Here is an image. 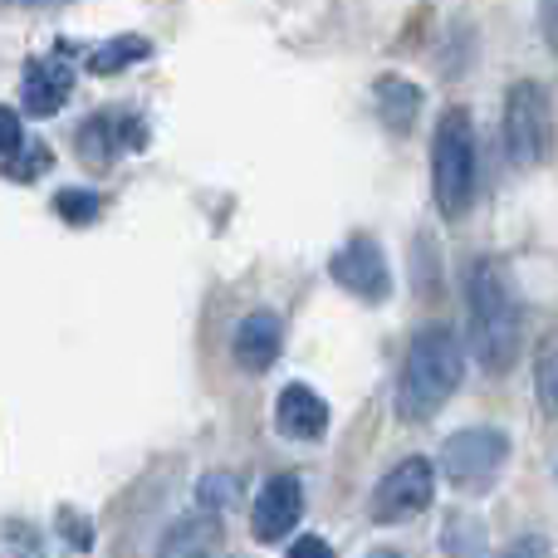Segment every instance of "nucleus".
I'll return each instance as SVG.
<instances>
[{
  "instance_id": "8",
  "label": "nucleus",
  "mask_w": 558,
  "mask_h": 558,
  "mask_svg": "<svg viewBox=\"0 0 558 558\" xmlns=\"http://www.w3.org/2000/svg\"><path fill=\"white\" fill-rule=\"evenodd\" d=\"M299 514H304V485L294 475H275L265 481V490L255 495V510H251V530L260 544H275L284 534H294Z\"/></svg>"
},
{
  "instance_id": "3",
  "label": "nucleus",
  "mask_w": 558,
  "mask_h": 558,
  "mask_svg": "<svg viewBox=\"0 0 558 558\" xmlns=\"http://www.w3.org/2000/svg\"><path fill=\"white\" fill-rule=\"evenodd\" d=\"M432 186L446 221H461L475 202V128L465 108H446L432 137Z\"/></svg>"
},
{
  "instance_id": "17",
  "label": "nucleus",
  "mask_w": 558,
  "mask_h": 558,
  "mask_svg": "<svg viewBox=\"0 0 558 558\" xmlns=\"http://www.w3.org/2000/svg\"><path fill=\"white\" fill-rule=\"evenodd\" d=\"M196 495H202L206 510H226V505L241 500V481H235V475H206Z\"/></svg>"
},
{
  "instance_id": "5",
  "label": "nucleus",
  "mask_w": 558,
  "mask_h": 558,
  "mask_svg": "<svg viewBox=\"0 0 558 558\" xmlns=\"http://www.w3.org/2000/svg\"><path fill=\"white\" fill-rule=\"evenodd\" d=\"M510 461V436L500 426H471L441 446V475L456 490H485Z\"/></svg>"
},
{
  "instance_id": "9",
  "label": "nucleus",
  "mask_w": 558,
  "mask_h": 558,
  "mask_svg": "<svg viewBox=\"0 0 558 558\" xmlns=\"http://www.w3.org/2000/svg\"><path fill=\"white\" fill-rule=\"evenodd\" d=\"M143 123H137L133 113H98L88 118L84 128H78V157H84L88 167H108L113 162V153H133V147H143Z\"/></svg>"
},
{
  "instance_id": "20",
  "label": "nucleus",
  "mask_w": 558,
  "mask_h": 558,
  "mask_svg": "<svg viewBox=\"0 0 558 558\" xmlns=\"http://www.w3.org/2000/svg\"><path fill=\"white\" fill-rule=\"evenodd\" d=\"M20 137H25V128H20V113L0 104V153H15Z\"/></svg>"
},
{
  "instance_id": "16",
  "label": "nucleus",
  "mask_w": 558,
  "mask_h": 558,
  "mask_svg": "<svg viewBox=\"0 0 558 558\" xmlns=\"http://www.w3.org/2000/svg\"><path fill=\"white\" fill-rule=\"evenodd\" d=\"M54 211L64 216V221L84 226V221H94V216L104 211V196H98V192H78V186H69V192H59V196H54Z\"/></svg>"
},
{
  "instance_id": "12",
  "label": "nucleus",
  "mask_w": 558,
  "mask_h": 558,
  "mask_svg": "<svg viewBox=\"0 0 558 558\" xmlns=\"http://www.w3.org/2000/svg\"><path fill=\"white\" fill-rule=\"evenodd\" d=\"M74 94V69L64 64V59H35L25 74V84H20V98H25L29 113H59V104Z\"/></svg>"
},
{
  "instance_id": "19",
  "label": "nucleus",
  "mask_w": 558,
  "mask_h": 558,
  "mask_svg": "<svg viewBox=\"0 0 558 558\" xmlns=\"http://www.w3.org/2000/svg\"><path fill=\"white\" fill-rule=\"evenodd\" d=\"M539 397L549 412H558V353H544L539 357Z\"/></svg>"
},
{
  "instance_id": "11",
  "label": "nucleus",
  "mask_w": 558,
  "mask_h": 558,
  "mask_svg": "<svg viewBox=\"0 0 558 558\" xmlns=\"http://www.w3.org/2000/svg\"><path fill=\"white\" fill-rule=\"evenodd\" d=\"M231 348H235V363H241L245 373H265V367H275L279 348H284V324H279L275 314H265V308H255V314L241 318Z\"/></svg>"
},
{
  "instance_id": "10",
  "label": "nucleus",
  "mask_w": 558,
  "mask_h": 558,
  "mask_svg": "<svg viewBox=\"0 0 558 558\" xmlns=\"http://www.w3.org/2000/svg\"><path fill=\"white\" fill-rule=\"evenodd\" d=\"M275 422L289 441H318L328 426V402L304 383H289L275 402Z\"/></svg>"
},
{
  "instance_id": "14",
  "label": "nucleus",
  "mask_w": 558,
  "mask_h": 558,
  "mask_svg": "<svg viewBox=\"0 0 558 558\" xmlns=\"http://www.w3.org/2000/svg\"><path fill=\"white\" fill-rule=\"evenodd\" d=\"M377 108H383V123L392 133H407L416 123V108H422V88L407 84V78H383L377 84Z\"/></svg>"
},
{
  "instance_id": "15",
  "label": "nucleus",
  "mask_w": 558,
  "mask_h": 558,
  "mask_svg": "<svg viewBox=\"0 0 558 558\" xmlns=\"http://www.w3.org/2000/svg\"><path fill=\"white\" fill-rule=\"evenodd\" d=\"M147 49L153 45H147L143 35H118V39H108V45H98L94 54H88V69H94V74H118V69L147 59Z\"/></svg>"
},
{
  "instance_id": "22",
  "label": "nucleus",
  "mask_w": 558,
  "mask_h": 558,
  "mask_svg": "<svg viewBox=\"0 0 558 558\" xmlns=\"http://www.w3.org/2000/svg\"><path fill=\"white\" fill-rule=\"evenodd\" d=\"M500 558H549V544H544L539 534H524V539H514Z\"/></svg>"
},
{
  "instance_id": "21",
  "label": "nucleus",
  "mask_w": 558,
  "mask_h": 558,
  "mask_svg": "<svg viewBox=\"0 0 558 558\" xmlns=\"http://www.w3.org/2000/svg\"><path fill=\"white\" fill-rule=\"evenodd\" d=\"M284 558H333V549H328L318 534H299L294 544H289V554Z\"/></svg>"
},
{
  "instance_id": "13",
  "label": "nucleus",
  "mask_w": 558,
  "mask_h": 558,
  "mask_svg": "<svg viewBox=\"0 0 558 558\" xmlns=\"http://www.w3.org/2000/svg\"><path fill=\"white\" fill-rule=\"evenodd\" d=\"M216 544H221V524L216 520H182L177 530H167L157 558H211Z\"/></svg>"
},
{
  "instance_id": "2",
  "label": "nucleus",
  "mask_w": 558,
  "mask_h": 558,
  "mask_svg": "<svg viewBox=\"0 0 558 558\" xmlns=\"http://www.w3.org/2000/svg\"><path fill=\"white\" fill-rule=\"evenodd\" d=\"M465 373V348L446 324H432L412 338V353L402 363V383H397V416L402 422H432L451 392L461 387Z\"/></svg>"
},
{
  "instance_id": "4",
  "label": "nucleus",
  "mask_w": 558,
  "mask_h": 558,
  "mask_svg": "<svg viewBox=\"0 0 558 558\" xmlns=\"http://www.w3.org/2000/svg\"><path fill=\"white\" fill-rule=\"evenodd\" d=\"M505 143H510V157L520 167H544L554 153V108L544 84L534 78H520L505 98Z\"/></svg>"
},
{
  "instance_id": "18",
  "label": "nucleus",
  "mask_w": 558,
  "mask_h": 558,
  "mask_svg": "<svg viewBox=\"0 0 558 558\" xmlns=\"http://www.w3.org/2000/svg\"><path fill=\"white\" fill-rule=\"evenodd\" d=\"M25 153H29V157H10V162H5V177H10V182H29V177H39V172L49 167V153H45V147H25Z\"/></svg>"
},
{
  "instance_id": "1",
  "label": "nucleus",
  "mask_w": 558,
  "mask_h": 558,
  "mask_svg": "<svg viewBox=\"0 0 558 558\" xmlns=\"http://www.w3.org/2000/svg\"><path fill=\"white\" fill-rule=\"evenodd\" d=\"M471 299V353L485 373H510L524 348V308L520 289L505 275L500 260H475L465 279Z\"/></svg>"
},
{
  "instance_id": "7",
  "label": "nucleus",
  "mask_w": 558,
  "mask_h": 558,
  "mask_svg": "<svg viewBox=\"0 0 558 558\" xmlns=\"http://www.w3.org/2000/svg\"><path fill=\"white\" fill-rule=\"evenodd\" d=\"M328 275L357 299H387L392 289V275H387V255L373 235H353L343 251L328 260Z\"/></svg>"
},
{
  "instance_id": "6",
  "label": "nucleus",
  "mask_w": 558,
  "mask_h": 558,
  "mask_svg": "<svg viewBox=\"0 0 558 558\" xmlns=\"http://www.w3.org/2000/svg\"><path fill=\"white\" fill-rule=\"evenodd\" d=\"M436 495V471L426 456H412V461L392 465V471L383 475V485L373 490V520L377 524H402V520H416V514L432 505Z\"/></svg>"
}]
</instances>
